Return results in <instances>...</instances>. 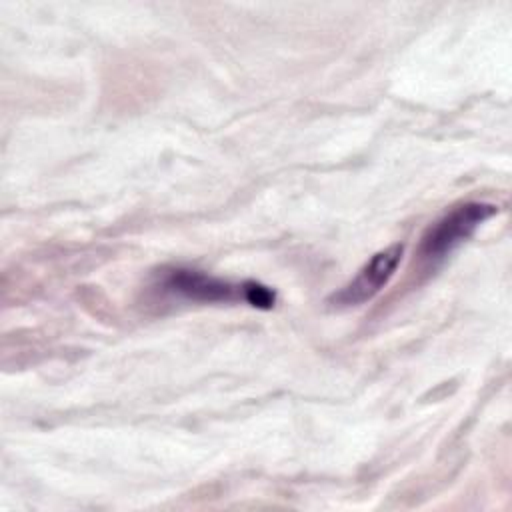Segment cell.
<instances>
[{
	"instance_id": "obj_1",
	"label": "cell",
	"mask_w": 512,
	"mask_h": 512,
	"mask_svg": "<svg viewBox=\"0 0 512 512\" xmlns=\"http://www.w3.org/2000/svg\"><path fill=\"white\" fill-rule=\"evenodd\" d=\"M160 288L192 302H246L254 308H272L274 292L258 282H230L194 268H170L160 274Z\"/></svg>"
},
{
	"instance_id": "obj_2",
	"label": "cell",
	"mask_w": 512,
	"mask_h": 512,
	"mask_svg": "<svg viewBox=\"0 0 512 512\" xmlns=\"http://www.w3.org/2000/svg\"><path fill=\"white\" fill-rule=\"evenodd\" d=\"M496 206L488 202H464L438 218L420 238L418 260L424 270L440 266L460 244H464L476 228L496 214Z\"/></svg>"
},
{
	"instance_id": "obj_3",
	"label": "cell",
	"mask_w": 512,
	"mask_h": 512,
	"mask_svg": "<svg viewBox=\"0 0 512 512\" xmlns=\"http://www.w3.org/2000/svg\"><path fill=\"white\" fill-rule=\"evenodd\" d=\"M402 244H392L380 252H376L362 268L360 272L332 298L330 304L338 308L346 306H358L366 300L374 298L394 276L400 260H402Z\"/></svg>"
}]
</instances>
